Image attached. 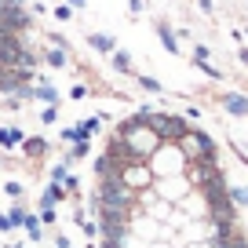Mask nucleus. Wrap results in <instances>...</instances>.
I'll use <instances>...</instances> for the list:
<instances>
[{
  "label": "nucleus",
  "mask_w": 248,
  "mask_h": 248,
  "mask_svg": "<svg viewBox=\"0 0 248 248\" xmlns=\"http://www.w3.org/2000/svg\"><path fill=\"white\" fill-rule=\"evenodd\" d=\"M4 216L11 219V226H15V230H22V223H26V216H30V212L22 208V201H15V204L8 208V212H4Z\"/></svg>",
  "instance_id": "8"
},
{
  "label": "nucleus",
  "mask_w": 248,
  "mask_h": 248,
  "mask_svg": "<svg viewBox=\"0 0 248 248\" xmlns=\"http://www.w3.org/2000/svg\"><path fill=\"white\" fill-rule=\"evenodd\" d=\"M59 121V106H44L40 109V124H55Z\"/></svg>",
  "instance_id": "14"
},
{
  "label": "nucleus",
  "mask_w": 248,
  "mask_h": 248,
  "mask_svg": "<svg viewBox=\"0 0 248 248\" xmlns=\"http://www.w3.org/2000/svg\"><path fill=\"white\" fill-rule=\"evenodd\" d=\"M80 230H84L88 237H99V223H95V219H84V223H80Z\"/></svg>",
  "instance_id": "16"
},
{
  "label": "nucleus",
  "mask_w": 248,
  "mask_h": 248,
  "mask_svg": "<svg viewBox=\"0 0 248 248\" xmlns=\"http://www.w3.org/2000/svg\"><path fill=\"white\" fill-rule=\"evenodd\" d=\"M0 233H15V226H11V219L0 212Z\"/></svg>",
  "instance_id": "18"
},
{
  "label": "nucleus",
  "mask_w": 248,
  "mask_h": 248,
  "mask_svg": "<svg viewBox=\"0 0 248 248\" xmlns=\"http://www.w3.org/2000/svg\"><path fill=\"white\" fill-rule=\"evenodd\" d=\"M66 4H70V8H84L88 0H66Z\"/></svg>",
  "instance_id": "21"
},
{
  "label": "nucleus",
  "mask_w": 248,
  "mask_h": 248,
  "mask_svg": "<svg viewBox=\"0 0 248 248\" xmlns=\"http://www.w3.org/2000/svg\"><path fill=\"white\" fill-rule=\"evenodd\" d=\"M88 44H92L95 51H117V40H113V37H102V33H92V37H88Z\"/></svg>",
  "instance_id": "9"
},
{
  "label": "nucleus",
  "mask_w": 248,
  "mask_h": 248,
  "mask_svg": "<svg viewBox=\"0 0 248 248\" xmlns=\"http://www.w3.org/2000/svg\"><path fill=\"white\" fill-rule=\"evenodd\" d=\"M88 154H92V142H73V146H70V154H66V164H77V161H84Z\"/></svg>",
  "instance_id": "7"
},
{
  "label": "nucleus",
  "mask_w": 248,
  "mask_h": 248,
  "mask_svg": "<svg viewBox=\"0 0 248 248\" xmlns=\"http://www.w3.org/2000/svg\"><path fill=\"white\" fill-rule=\"evenodd\" d=\"M4 248H22V241H8V245H4Z\"/></svg>",
  "instance_id": "22"
},
{
  "label": "nucleus",
  "mask_w": 248,
  "mask_h": 248,
  "mask_svg": "<svg viewBox=\"0 0 248 248\" xmlns=\"http://www.w3.org/2000/svg\"><path fill=\"white\" fill-rule=\"evenodd\" d=\"M4 194H8L11 201H22V183H15V179H11V183H4Z\"/></svg>",
  "instance_id": "11"
},
{
  "label": "nucleus",
  "mask_w": 248,
  "mask_h": 248,
  "mask_svg": "<svg viewBox=\"0 0 248 248\" xmlns=\"http://www.w3.org/2000/svg\"><path fill=\"white\" fill-rule=\"evenodd\" d=\"M18 154H26V157H40V154H47V139H22Z\"/></svg>",
  "instance_id": "5"
},
{
  "label": "nucleus",
  "mask_w": 248,
  "mask_h": 248,
  "mask_svg": "<svg viewBox=\"0 0 248 248\" xmlns=\"http://www.w3.org/2000/svg\"><path fill=\"white\" fill-rule=\"evenodd\" d=\"M30 99H40V102H47V106H59L62 95L55 92L51 84H40V88H33V92H30Z\"/></svg>",
  "instance_id": "4"
},
{
  "label": "nucleus",
  "mask_w": 248,
  "mask_h": 248,
  "mask_svg": "<svg viewBox=\"0 0 248 248\" xmlns=\"http://www.w3.org/2000/svg\"><path fill=\"white\" fill-rule=\"evenodd\" d=\"M37 219H40V226H44V223H47V226H51V223H55V208H51V204H40V212H37Z\"/></svg>",
  "instance_id": "13"
},
{
  "label": "nucleus",
  "mask_w": 248,
  "mask_h": 248,
  "mask_svg": "<svg viewBox=\"0 0 248 248\" xmlns=\"http://www.w3.org/2000/svg\"><path fill=\"white\" fill-rule=\"evenodd\" d=\"M84 248H99V245H92V241H88V245H84Z\"/></svg>",
  "instance_id": "23"
},
{
  "label": "nucleus",
  "mask_w": 248,
  "mask_h": 248,
  "mask_svg": "<svg viewBox=\"0 0 248 248\" xmlns=\"http://www.w3.org/2000/svg\"><path fill=\"white\" fill-rule=\"evenodd\" d=\"M22 230H26V237L33 241V245H37L40 237H44V226H40V219L37 216H26V223H22Z\"/></svg>",
  "instance_id": "6"
},
{
  "label": "nucleus",
  "mask_w": 248,
  "mask_h": 248,
  "mask_svg": "<svg viewBox=\"0 0 248 248\" xmlns=\"http://www.w3.org/2000/svg\"><path fill=\"white\" fill-rule=\"evenodd\" d=\"M44 62H47V66H55V70H62V66H66V55H62L59 47H51V51H44Z\"/></svg>",
  "instance_id": "10"
},
{
  "label": "nucleus",
  "mask_w": 248,
  "mask_h": 248,
  "mask_svg": "<svg viewBox=\"0 0 248 248\" xmlns=\"http://www.w3.org/2000/svg\"><path fill=\"white\" fill-rule=\"evenodd\" d=\"M99 124H102V113L99 117H88V121H80V124H70V128H62L59 132V139L62 142H92V135L99 132Z\"/></svg>",
  "instance_id": "1"
},
{
  "label": "nucleus",
  "mask_w": 248,
  "mask_h": 248,
  "mask_svg": "<svg viewBox=\"0 0 248 248\" xmlns=\"http://www.w3.org/2000/svg\"><path fill=\"white\" fill-rule=\"evenodd\" d=\"M26 139L22 128H0V150H18Z\"/></svg>",
  "instance_id": "2"
},
{
  "label": "nucleus",
  "mask_w": 248,
  "mask_h": 248,
  "mask_svg": "<svg viewBox=\"0 0 248 248\" xmlns=\"http://www.w3.org/2000/svg\"><path fill=\"white\" fill-rule=\"evenodd\" d=\"M139 84L146 88V92H161V84H157V80H150V77H139Z\"/></svg>",
  "instance_id": "19"
},
{
  "label": "nucleus",
  "mask_w": 248,
  "mask_h": 248,
  "mask_svg": "<svg viewBox=\"0 0 248 248\" xmlns=\"http://www.w3.org/2000/svg\"><path fill=\"white\" fill-rule=\"evenodd\" d=\"M70 99H73V102H77V99H88V88H84V84H73V88H70Z\"/></svg>",
  "instance_id": "17"
},
{
  "label": "nucleus",
  "mask_w": 248,
  "mask_h": 248,
  "mask_svg": "<svg viewBox=\"0 0 248 248\" xmlns=\"http://www.w3.org/2000/svg\"><path fill=\"white\" fill-rule=\"evenodd\" d=\"M66 197H70V194L62 190V183H47V186H44V194H40V204H51V208H55V204L66 201Z\"/></svg>",
  "instance_id": "3"
},
{
  "label": "nucleus",
  "mask_w": 248,
  "mask_h": 248,
  "mask_svg": "<svg viewBox=\"0 0 248 248\" xmlns=\"http://www.w3.org/2000/svg\"><path fill=\"white\" fill-rule=\"evenodd\" d=\"M66 175H70V164H66V161H59V164L51 168V183H62Z\"/></svg>",
  "instance_id": "12"
},
{
  "label": "nucleus",
  "mask_w": 248,
  "mask_h": 248,
  "mask_svg": "<svg viewBox=\"0 0 248 248\" xmlns=\"http://www.w3.org/2000/svg\"><path fill=\"white\" fill-rule=\"evenodd\" d=\"M70 15H73L70 8H55V18H59V22H70Z\"/></svg>",
  "instance_id": "20"
},
{
  "label": "nucleus",
  "mask_w": 248,
  "mask_h": 248,
  "mask_svg": "<svg viewBox=\"0 0 248 248\" xmlns=\"http://www.w3.org/2000/svg\"><path fill=\"white\" fill-rule=\"evenodd\" d=\"M113 66H117L121 73H128V70H132V62H128V55H124V51H113Z\"/></svg>",
  "instance_id": "15"
}]
</instances>
